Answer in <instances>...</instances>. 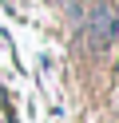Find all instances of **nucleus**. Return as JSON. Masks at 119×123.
<instances>
[{
  "label": "nucleus",
  "mask_w": 119,
  "mask_h": 123,
  "mask_svg": "<svg viewBox=\"0 0 119 123\" xmlns=\"http://www.w3.org/2000/svg\"><path fill=\"white\" fill-rule=\"evenodd\" d=\"M119 40V16L111 8V0H95L87 12V44L91 52H111V44Z\"/></svg>",
  "instance_id": "obj_1"
}]
</instances>
